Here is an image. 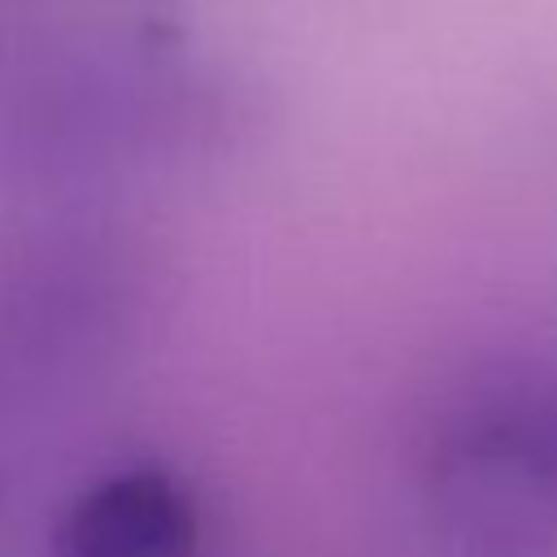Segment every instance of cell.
<instances>
[{
  "label": "cell",
  "mask_w": 557,
  "mask_h": 557,
  "mask_svg": "<svg viewBox=\"0 0 557 557\" xmlns=\"http://www.w3.org/2000/svg\"><path fill=\"white\" fill-rule=\"evenodd\" d=\"M65 557H183L191 513L157 474H122L83 496L65 522Z\"/></svg>",
  "instance_id": "cell-1"
}]
</instances>
